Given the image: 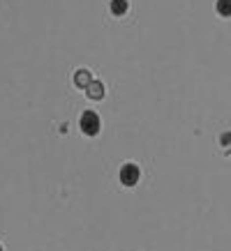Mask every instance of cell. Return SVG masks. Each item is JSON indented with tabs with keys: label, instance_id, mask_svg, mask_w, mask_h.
<instances>
[{
	"label": "cell",
	"instance_id": "cell-4",
	"mask_svg": "<svg viewBox=\"0 0 231 251\" xmlns=\"http://www.w3.org/2000/svg\"><path fill=\"white\" fill-rule=\"evenodd\" d=\"M86 95L90 99H102L104 97V85H102L100 81H92V83L86 88Z\"/></svg>",
	"mask_w": 231,
	"mask_h": 251
},
{
	"label": "cell",
	"instance_id": "cell-1",
	"mask_svg": "<svg viewBox=\"0 0 231 251\" xmlns=\"http://www.w3.org/2000/svg\"><path fill=\"white\" fill-rule=\"evenodd\" d=\"M79 127H81V131H84L86 136H97L100 134V115L95 113V111H84L81 113V120H79Z\"/></svg>",
	"mask_w": 231,
	"mask_h": 251
},
{
	"label": "cell",
	"instance_id": "cell-7",
	"mask_svg": "<svg viewBox=\"0 0 231 251\" xmlns=\"http://www.w3.org/2000/svg\"><path fill=\"white\" fill-rule=\"evenodd\" d=\"M222 143L224 145H231V134H224V136H222Z\"/></svg>",
	"mask_w": 231,
	"mask_h": 251
},
{
	"label": "cell",
	"instance_id": "cell-5",
	"mask_svg": "<svg viewBox=\"0 0 231 251\" xmlns=\"http://www.w3.org/2000/svg\"><path fill=\"white\" fill-rule=\"evenodd\" d=\"M109 9H111L114 16H125V12H127V0H111Z\"/></svg>",
	"mask_w": 231,
	"mask_h": 251
},
{
	"label": "cell",
	"instance_id": "cell-3",
	"mask_svg": "<svg viewBox=\"0 0 231 251\" xmlns=\"http://www.w3.org/2000/svg\"><path fill=\"white\" fill-rule=\"evenodd\" d=\"M74 83L79 85V88H88V85L92 83V76H90V72H88V69H79L77 74H74Z\"/></svg>",
	"mask_w": 231,
	"mask_h": 251
},
{
	"label": "cell",
	"instance_id": "cell-8",
	"mask_svg": "<svg viewBox=\"0 0 231 251\" xmlns=\"http://www.w3.org/2000/svg\"><path fill=\"white\" fill-rule=\"evenodd\" d=\"M0 251H2V249H0Z\"/></svg>",
	"mask_w": 231,
	"mask_h": 251
},
{
	"label": "cell",
	"instance_id": "cell-6",
	"mask_svg": "<svg viewBox=\"0 0 231 251\" xmlns=\"http://www.w3.org/2000/svg\"><path fill=\"white\" fill-rule=\"evenodd\" d=\"M215 9H217V14L222 16V19H229L231 16V0H217Z\"/></svg>",
	"mask_w": 231,
	"mask_h": 251
},
{
	"label": "cell",
	"instance_id": "cell-2",
	"mask_svg": "<svg viewBox=\"0 0 231 251\" xmlns=\"http://www.w3.org/2000/svg\"><path fill=\"white\" fill-rule=\"evenodd\" d=\"M139 177H141V168H139L137 164H125V166L120 168V182H123L125 187H134V184L139 182Z\"/></svg>",
	"mask_w": 231,
	"mask_h": 251
}]
</instances>
